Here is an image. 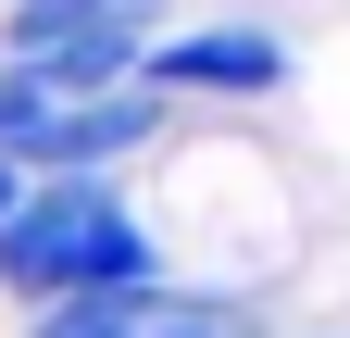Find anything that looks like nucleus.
Wrapping results in <instances>:
<instances>
[{
	"mask_svg": "<svg viewBox=\"0 0 350 338\" xmlns=\"http://www.w3.org/2000/svg\"><path fill=\"white\" fill-rule=\"evenodd\" d=\"M13 13H25V0H13ZM88 13H113V0H88Z\"/></svg>",
	"mask_w": 350,
	"mask_h": 338,
	"instance_id": "7",
	"label": "nucleus"
},
{
	"mask_svg": "<svg viewBox=\"0 0 350 338\" xmlns=\"http://www.w3.org/2000/svg\"><path fill=\"white\" fill-rule=\"evenodd\" d=\"M25 188H38V176H25V163H0V226H13V213H25Z\"/></svg>",
	"mask_w": 350,
	"mask_h": 338,
	"instance_id": "6",
	"label": "nucleus"
},
{
	"mask_svg": "<svg viewBox=\"0 0 350 338\" xmlns=\"http://www.w3.org/2000/svg\"><path fill=\"white\" fill-rule=\"evenodd\" d=\"M150 38H163L150 0H113V13H88V0H25V13L0 25V63L38 75L51 101H113V88H138Z\"/></svg>",
	"mask_w": 350,
	"mask_h": 338,
	"instance_id": "2",
	"label": "nucleus"
},
{
	"mask_svg": "<svg viewBox=\"0 0 350 338\" xmlns=\"http://www.w3.org/2000/svg\"><path fill=\"white\" fill-rule=\"evenodd\" d=\"M25 338H262V313L238 288H113V301H63V313H25Z\"/></svg>",
	"mask_w": 350,
	"mask_h": 338,
	"instance_id": "4",
	"label": "nucleus"
},
{
	"mask_svg": "<svg viewBox=\"0 0 350 338\" xmlns=\"http://www.w3.org/2000/svg\"><path fill=\"white\" fill-rule=\"evenodd\" d=\"M150 276H163V238L125 176H38L25 213L0 226V301H25V313L113 301V288H150Z\"/></svg>",
	"mask_w": 350,
	"mask_h": 338,
	"instance_id": "1",
	"label": "nucleus"
},
{
	"mask_svg": "<svg viewBox=\"0 0 350 338\" xmlns=\"http://www.w3.org/2000/svg\"><path fill=\"white\" fill-rule=\"evenodd\" d=\"M175 138L163 88H113V101H51V125L25 138V176H125Z\"/></svg>",
	"mask_w": 350,
	"mask_h": 338,
	"instance_id": "5",
	"label": "nucleus"
},
{
	"mask_svg": "<svg viewBox=\"0 0 350 338\" xmlns=\"http://www.w3.org/2000/svg\"><path fill=\"white\" fill-rule=\"evenodd\" d=\"M300 75V51L275 25H250V13H200V25H163L150 38V63H138V88H163V101H275Z\"/></svg>",
	"mask_w": 350,
	"mask_h": 338,
	"instance_id": "3",
	"label": "nucleus"
}]
</instances>
